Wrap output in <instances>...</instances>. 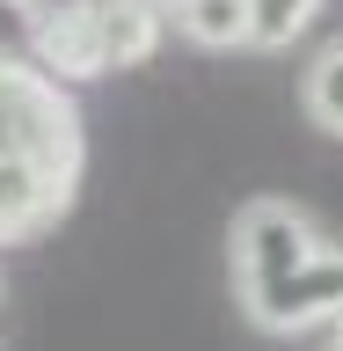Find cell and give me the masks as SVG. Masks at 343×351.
<instances>
[{
	"mask_svg": "<svg viewBox=\"0 0 343 351\" xmlns=\"http://www.w3.org/2000/svg\"><path fill=\"white\" fill-rule=\"evenodd\" d=\"M37 8H44V0H0V59H29Z\"/></svg>",
	"mask_w": 343,
	"mask_h": 351,
	"instance_id": "ba28073f",
	"label": "cell"
},
{
	"mask_svg": "<svg viewBox=\"0 0 343 351\" xmlns=\"http://www.w3.org/2000/svg\"><path fill=\"white\" fill-rule=\"evenodd\" d=\"M336 344H343V315H336Z\"/></svg>",
	"mask_w": 343,
	"mask_h": 351,
	"instance_id": "30bf717a",
	"label": "cell"
},
{
	"mask_svg": "<svg viewBox=\"0 0 343 351\" xmlns=\"http://www.w3.org/2000/svg\"><path fill=\"white\" fill-rule=\"evenodd\" d=\"M168 22L190 44H205V51H234V44H249V0H183Z\"/></svg>",
	"mask_w": 343,
	"mask_h": 351,
	"instance_id": "5b68a950",
	"label": "cell"
},
{
	"mask_svg": "<svg viewBox=\"0 0 343 351\" xmlns=\"http://www.w3.org/2000/svg\"><path fill=\"white\" fill-rule=\"evenodd\" d=\"M307 117L343 139V44H329L322 59L307 66Z\"/></svg>",
	"mask_w": 343,
	"mask_h": 351,
	"instance_id": "52a82bcc",
	"label": "cell"
},
{
	"mask_svg": "<svg viewBox=\"0 0 343 351\" xmlns=\"http://www.w3.org/2000/svg\"><path fill=\"white\" fill-rule=\"evenodd\" d=\"M241 307H249L256 329H278V337H300V329H314V322H336L343 315V249L322 241V249L307 263H292L285 278L241 293Z\"/></svg>",
	"mask_w": 343,
	"mask_h": 351,
	"instance_id": "7a4b0ae2",
	"label": "cell"
},
{
	"mask_svg": "<svg viewBox=\"0 0 343 351\" xmlns=\"http://www.w3.org/2000/svg\"><path fill=\"white\" fill-rule=\"evenodd\" d=\"M329 351H343V344H329Z\"/></svg>",
	"mask_w": 343,
	"mask_h": 351,
	"instance_id": "8fae6325",
	"label": "cell"
},
{
	"mask_svg": "<svg viewBox=\"0 0 343 351\" xmlns=\"http://www.w3.org/2000/svg\"><path fill=\"white\" fill-rule=\"evenodd\" d=\"M314 15H322V0H249V44L278 51V44H292Z\"/></svg>",
	"mask_w": 343,
	"mask_h": 351,
	"instance_id": "8992f818",
	"label": "cell"
},
{
	"mask_svg": "<svg viewBox=\"0 0 343 351\" xmlns=\"http://www.w3.org/2000/svg\"><path fill=\"white\" fill-rule=\"evenodd\" d=\"M161 8H168V15H175V8H183V0H161Z\"/></svg>",
	"mask_w": 343,
	"mask_h": 351,
	"instance_id": "9c48e42d",
	"label": "cell"
},
{
	"mask_svg": "<svg viewBox=\"0 0 343 351\" xmlns=\"http://www.w3.org/2000/svg\"><path fill=\"white\" fill-rule=\"evenodd\" d=\"M88 37H95V59L110 66H139L161 51V29H168V8L161 0H81Z\"/></svg>",
	"mask_w": 343,
	"mask_h": 351,
	"instance_id": "277c9868",
	"label": "cell"
},
{
	"mask_svg": "<svg viewBox=\"0 0 343 351\" xmlns=\"http://www.w3.org/2000/svg\"><path fill=\"white\" fill-rule=\"evenodd\" d=\"M0 154H37L81 169V110L37 59H0Z\"/></svg>",
	"mask_w": 343,
	"mask_h": 351,
	"instance_id": "6da1fadb",
	"label": "cell"
},
{
	"mask_svg": "<svg viewBox=\"0 0 343 351\" xmlns=\"http://www.w3.org/2000/svg\"><path fill=\"white\" fill-rule=\"evenodd\" d=\"M314 249H322V234H314V219H307L300 205L256 197V205L234 219V285H241V293H256V285L285 278L292 263H307Z\"/></svg>",
	"mask_w": 343,
	"mask_h": 351,
	"instance_id": "3957f363",
	"label": "cell"
}]
</instances>
